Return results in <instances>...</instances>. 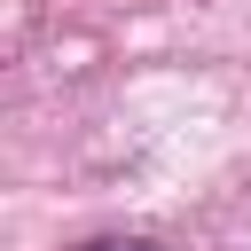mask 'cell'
Segmentation results:
<instances>
[{
	"instance_id": "1",
	"label": "cell",
	"mask_w": 251,
	"mask_h": 251,
	"mask_svg": "<svg viewBox=\"0 0 251 251\" xmlns=\"http://www.w3.org/2000/svg\"><path fill=\"white\" fill-rule=\"evenodd\" d=\"M78 251H157V243H141V235H102V243H78Z\"/></svg>"
}]
</instances>
